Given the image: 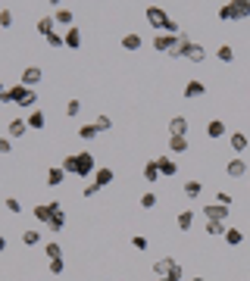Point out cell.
Instances as JSON below:
<instances>
[{
	"instance_id": "44",
	"label": "cell",
	"mask_w": 250,
	"mask_h": 281,
	"mask_svg": "<svg viewBox=\"0 0 250 281\" xmlns=\"http://www.w3.org/2000/svg\"><path fill=\"white\" fill-rule=\"evenodd\" d=\"M216 203H222V206H231V194L219 191V194H216Z\"/></svg>"
},
{
	"instance_id": "32",
	"label": "cell",
	"mask_w": 250,
	"mask_h": 281,
	"mask_svg": "<svg viewBox=\"0 0 250 281\" xmlns=\"http://www.w3.org/2000/svg\"><path fill=\"white\" fill-rule=\"evenodd\" d=\"M22 244H25V247L41 244V231H38V228H28V231H22Z\"/></svg>"
},
{
	"instance_id": "27",
	"label": "cell",
	"mask_w": 250,
	"mask_h": 281,
	"mask_svg": "<svg viewBox=\"0 0 250 281\" xmlns=\"http://www.w3.org/2000/svg\"><path fill=\"white\" fill-rule=\"evenodd\" d=\"M225 244H228V247H241V244H244V231H241V228H235V225H228Z\"/></svg>"
},
{
	"instance_id": "17",
	"label": "cell",
	"mask_w": 250,
	"mask_h": 281,
	"mask_svg": "<svg viewBox=\"0 0 250 281\" xmlns=\"http://www.w3.org/2000/svg\"><path fill=\"white\" fill-rule=\"evenodd\" d=\"M25 122H28V128L31 131H41L47 125V116H44V109H31L28 116H25Z\"/></svg>"
},
{
	"instance_id": "18",
	"label": "cell",
	"mask_w": 250,
	"mask_h": 281,
	"mask_svg": "<svg viewBox=\"0 0 250 281\" xmlns=\"http://www.w3.org/2000/svg\"><path fill=\"white\" fill-rule=\"evenodd\" d=\"M182 191H185V197H188V200H197V197L203 194V181H200V178H188Z\"/></svg>"
},
{
	"instance_id": "48",
	"label": "cell",
	"mask_w": 250,
	"mask_h": 281,
	"mask_svg": "<svg viewBox=\"0 0 250 281\" xmlns=\"http://www.w3.org/2000/svg\"><path fill=\"white\" fill-rule=\"evenodd\" d=\"M3 94H6V88H3V81H0V100H3Z\"/></svg>"
},
{
	"instance_id": "3",
	"label": "cell",
	"mask_w": 250,
	"mask_h": 281,
	"mask_svg": "<svg viewBox=\"0 0 250 281\" xmlns=\"http://www.w3.org/2000/svg\"><path fill=\"white\" fill-rule=\"evenodd\" d=\"M153 275L157 278H172V281H182L185 275V269H182V262H175L172 256H163L153 262Z\"/></svg>"
},
{
	"instance_id": "39",
	"label": "cell",
	"mask_w": 250,
	"mask_h": 281,
	"mask_svg": "<svg viewBox=\"0 0 250 281\" xmlns=\"http://www.w3.org/2000/svg\"><path fill=\"white\" fill-rule=\"evenodd\" d=\"M79 113H82V103H79V100H69V103H66V116H69V119H75Z\"/></svg>"
},
{
	"instance_id": "43",
	"label": "cell",
	"mask_w": 250,
	"mask_h": 281,
	"mask_svg": "<svg viewBox=\"0 0 250 281\" xmlns=\"http://www.w3.org/2000/svg\"><path fill=\"white\" fill-rule=\"evenodd\" d=\"M63 269H66V262H63V259H50V275H59Z\"/></svg>"
},
{
	"instance_id": "46",
	"label": "cell",
	"mask_w": 250,
	"mask_h": 281,
	"mask_svg": "<svg viewBox=\"0 0 250 281\" xmlns=\"http://www.w3.org/2000/svg\"><path fill=\"white\" fill-rule=\"evenodd\" d=\"M97 191H100V187H97V184H94V181H91L88 187H84V197H97Z\"/></svg>"
},
{
	"instance_id": "9",
	"label": "cell",
	"mask_w": 250,
	"mask_h": 281,
	"mask_svg": "<svg viewBox=\"0 0 250 281\" xmlns=\"http://www.w3.org/2000/svg\"><path fill=\"white\" fill-rule=\"evenodd\" d=\"M41 78H44V72H41V66H25L22 75H19V84H25V88H38Z\"/></svg>"
},
{
	"instance_id": "10",
	"label": "cell",
	"mask_w": 250,
	"mask_h": 281,
	"mask_svg": "<svg viewBox=\"0 0 250 281\" xmlns=\"http://www.w3.org/2000/svg\"><path fill=\"white\" fill-rule=\"evenodd\" d=\"M206 94V84L200 78H188L185 81V100H200Z\"/></svg>"
},
{
	"instance_id": "4",
	"label": "cell",
	"mask_w": 250,
	"mask_h": 281,
	"mask_svg": "<svg viewBox=\"0 0 250 281\" xmlns=\"http://www.w3.org/2000/svg\"><path fill=\"white\" fill-rule=\"evenodd\" d=\"M94 172H97V159H94V153L79 150V153H75V178H94Z\"/></svg>"
},
{
	"instance_id": "49",
	"label": "cell",
	"mask_w": 250,
	"mask_h": 281,
	"mask_svg": "<svg viewBox=\"0 0 250 281\" xmlns=\"http://www.w3.org/2000/svg\"><path fill=\"white\" fill-rule=\"evenodd\" d=\"M191 281H206V278H203V275H194V278H191Z\"/></svg>"
},
{
	"instance_id": "23",
	"label": "cell",
	"mask_w": 250,
	"mask_h": 281,
	"mask_svg": "<svg viewBox=\"0 0 250 281\" xmlns=\"http://www.w3.org/2000/svg\"><path fill=\"white\" fill-rule=\"evenodd\" d=\"M66 47L69 50H79L82 47V31H79V25H72V28H66Z\"/></svg>"
},
{
	"instance_id": "6",
	"label": "cell",
	"mask_w": 250,
	"mask_h": 281,
	"mask_svg": "<svg viewBox=\"0 0 250 281\" xmlns=\"http://www.w3.org/2000/svg\"><path fill=\"white\" fill-rule=\"evenodd\" d=\"M228 212H231V206H222V203H206V206L200 209V216L206 219V222H228Z\"/></svg>"
},
{
	"instance_id": "8",
	"label": "cell",
	"mask_w": 250,
	"mask_h": 281,
	"mask_svg": "<svg viewBox=\"0 0 250 281\" xmlns=\"http://www.w3.org/2000/svg\"><path fill=\"white\" fill-rule=\"evenodd\" d=\"M59 206V200H50V203H38V206L31 209V216H34V222H41V225H50V216H54V209Z\"/></svg>"
},
{
	"instance_id": "1",
	"label": "cell",
	"mask_w": 250,
	"mask_h": 281,
	"mask_svg": "<svg viewBox=\"0 0 250 281\" xmlns=\"http://www.w3.org/2000/svg\"><path fill=\"white\" fill-rule=\"evenodd\" d=\"M144 19H147L160 35H178V22L172 19L163 6H147V10H144Z\"/></svg>"
},
{
	"instance_id": "20",
	"label": "cell",
	"mask_w": 250,
	"mask_h": 281,
	"mask_svg": "<svg viewBox=\"0 0 250 281\" xmlns=\"http://www.w3.org/2000/svg\"><path fill=\"white\" fill-rule=\"evenodd\" d=\"M113 178H116V172L110 166H100L97 172H94V184L97 187H107V184H113Z\"/></svg>"
},
{
	"instance_id": "5",
	"label": "cell",
	"mask_w": 250,
	"mask_h": 281,
	"mask_svg": "<svg viewBox=\"0 0 250 281\" xmlns=\"http://www.w3.org/2000/svg\"><path fill=\"white\" fill-rule=\"evenodd\" d=\"M34 100H38L34 88H25V84H13V88H10V103L28 109V106H34Z\"/></svg>"
},
{
	"instance_id": "36",
	"label": "cell",
	"mask_w": 250,
	"mask_h": 281,
	"mask_svg": "<svg viewBox=\"0 0 250 281\" xmlns=\"http://www.w3.org/2000/svg\"><path fill=\"white\" fill-rule=\"evenodd\" d=\"M44 41H47V44H50V47H56V50H63V47H66V38H63V35H59V31H54V35H47Z\"/></svg>"
},
{
	"instance_id": "26",
	"label": "cell",
	"mask_w": 250,
	"mask_h": 281,
	"mask_svg": "<svg viewBox=\"0 0 250 281\" xmlns=\"http://www.w3.org/2000/svg\"><path fill=\"white\" fill-rule=\"evenodd\" d=\"M50 231H63V228H66V212H63V206H56L54 209V216H50Z\"/></svg>"
},
{
	"instance_id": "41",
	"label": "cell",
	"mask_w": 250,
	"mask_h": 281,
	"mask_svg": "<svg viewBox=\"0 0 250 281\" xmlns=\"http://www.w3.org/2000/svg\"><path fill=\"white\" fill-rule=\"evenodd\" d=\"M13 25V10H0V28H10Z\"/></svg>"
},
{
	"instance_id": "24",
	"label": "cell",
	"mask_w": 250,
	"mask_h": 281,
	"mask_svg": "<svg viewBox=\"0 0 250 281\" xmlns=\"http://www.w3.org/2000/svg\"><path fill=\"white\" fill-rule=\"evenodd\" d=\"M63 181H66L63 166H50V169H47V184H50V187H59Z\"/></svg>"
},
{
	"instance_id": "2",
	"label": "cell",
	"mask_w": 250,
	"mask_h": 281,
	"mask_svg": "<svg viewBox=\"0 0 250 281\" xmlns=\"http://www.w3.org/2000/svg\"><path fill=\"white\" fill-rule=\"evenodd\" d=\"M219 19L222 22H241V19H250V0H231V3L219 6Z\"/></svg>"
},
{
	"instance_id": "22",
	"label": "cell",
	"mask_w": 250,
	"mask_h": 281,
	"mask_svg": "<svg viewBox=\"0 0 250 281\" xmlns=\"http://www.w3.org/2000/svg\"><path fill=\"white\" fill-rule=\"evenodd\" d=\"M141 178H144L147 184H153V181H160V178H163V175H160V166H157V159H150V163L141 169Z\"/></svg>"
},
{
	"instance_id": "11",
	"label": "cell",
	"mask_w": 250,
	"mask_h": 281,
	"mask_svg": "<svg viewBox=\"0 0 250 281\" xmlns=\"http://www.w3.org/2000/svg\"><path fill=\"white\" fill-rule=\"evenodd\" d=\"M25 131H28V122H25L22 116H16L6 122V138H25Z\"/></svg>"
},
{
	"instance_id": "16",
	"label": "cell",
	"mask_w": 250,
	"mask_h": 281,
	"mask_svg": "<svg viewBox=\"0 0 250 281\" xmlns=\"http://www.w3.org/2000/svg\"><path fill=\"white\" fill-rule=\"evenodd\" d=\"M206 138L210 141L225 138V122H222V119H210V122H206Z\"/></svg>"
},
{
	"instance_id": "40",
	"label": "cell",
	"mask_w": 250,
	"mask_h": 281,
	"mask_svg": "<svg viewBox=\"0 0 250 281\" xmlns=\"http://www.w3.org/2000/svg\"><path fill=\"white\" fill-rule=\"evenodd\" d=\"M63 172L66 175H75V153H69V156L63 159Z\"/></svg>"
},
{
	"instance_id": "21",
	"label": "cell",
	"mask_w": 250,
	"mask_h": 281,
	"mask_svg": "<svg viewBox=\"0 0 250 281\" xmlns=\"http://www.w3.org/2000/svg\"><path fill=\"white\" fill-rule=\"evenodd\" d=\"M157 166H160V175H178V163H175V156H160L157 159Z\"/></svg>"
},
{
	"instance_id": "31",
	"label": "cell",
	"mask_w": 250,
	"mask_h": 281,
	"mask_svg": "<svg viewBox=\"0 0 250 281\" xmlns=\"http://www.w3.org/2000/svg\"><path fill=\"white\" fill-rule=\"evenodd\" d=\"M203 228H206V234H213V237H225V231H228L225 222H206Z\"/></svg>"
},
{
	"instance_id": "28",
	"label": "cell",
	"mask_w": 250,
	"mask_h": 281,
	"mask_svg": "<svg viewBox=\"0 0 250 281\" xmlns=\"http://www.w3.org/2000/svg\"><path fill=\"white\" fill-rule=\"evenodd\" d=\"M54 16H41V19H38V35L41 38H47V35H54Z\"/></svg>"
},
{
	"instance_id": "7",
	"label": "cell",
	"mask_w": 250,
	"mask_h": 281,
	"mask_svg": "<svg viewBox=\"0 0 250 281\" xmlns=\"http://www.w3.org/2000/svg\"><path fill=\"white\" fill-rule=\"evenodd\" d=\"M153 50H160V53L178 59V35H157V38H153Z\"/></svg>"
},
{
	"instance_id": "30",
	"label": "cell",
	"mask_w": 250,
	"mask_h": 281,
	"mask_svg": "<svg viewBox=\"0 0 250 281\" xmlns=\"http://www.w3.org/2000/svg\"><path fill=\"white\" fill-rule=\"evenodd\" d=\"M185 150H188V138H169V156H178Z\"/></svg>"
},
{
	"instance_id": "47",
	"label": "cell",
	"mask_w": 250,
	"mask_h": 281,
	"mask_svg": "<svg viewBox=\"0 0 250 281\" xmlns=\"http://www.w3.org/2000/svg\"><path fill=\"white\" fill-rule=\"evenodd\" d=\"M3 250H6V237L0 234V253H3Z\"/></svg>"
},
{
	"instance_id": "15",
	"label": "cell",
	"mask_w": 250,
	"mask_h": 281,
	"mask_svg": "<svg viewBox=\"0 0 250 281\" xmlns=\"http://www.w3.org/2000/svg\"><path fill=\"white\" fill-rule=\"evenodd\" d=\"M228 147L235 150V153H244V150L250 147V138H247L244 131H231V134H228Z\"/></svg>"
},
{
	"instance_id": "34",
	"label": "cell",
	"mask_w": 250,
	"mask_h": 281,
	"mask_svg": "<svg viewBox=\"0 0 250 281\" xmlns=\"http://www.w3.org/2000/svg\"><path fill=\"white\" fill-rule=\"evenodd\" d=\"M97 134H100V131L94 128V122H91V125H82V128H79V138H82V141H94Z\"/></svg>"
},
{
	"instance_id": "14",
	"label": "cell",
	"mask_w": 250,
	"mask_h": 281,
	"mask_svg": "<svg viewBox=\"0 0 250 281\" xmlns=\"http://www.w3.org/2000/svg\"><path fill=\"white\" fill-rule=\"evenodd\" d=\"M225 175H228V178H244V175H247V163H244L241 156L228 159V163H225Z\"/></svg>"
},
{
	"instance_id": "25",
	"label": "cell",
	"mask_w": 250,
	"mask_h": 281,
	"mask_svg": "<svg viewBox=\"0 0 250 281\" xmlns=\"http://www.w3.org/2000/svg\"><path fill=\"white\" fill-rule=\"evenodd\" d=\"M144 38L138 35V31H128V35H122V50H141Z\"/></svg>"
},
{
	"instance_id": "42",
	"label": "cell",
	"mask_w": 250,
	"mask_h": 281,
	"mask_svg": "<svg viewBox=\"0 0 250 281\" xmlns=\"http://www.w3.org/2000/svg\"><path fill=\"white\" fill-rule=\"evenodd\" d=\"M132 247H135V250H147L150 241H147V237H141V234H135V237H132Z\"/></svg>"
},
{
	"instance_id": "29",
	"label": "cell",
	"mask_w": 250,
	"mask_h": 281,
	"mask_svg": "<svg viewBox=\"0 0 250 281\" xmlns=\"http://www.w3.org/2000/svg\"><path fill=\"white\" fill-rule=\"evenodd\" d=\"M216 59H219V63H235V47H231V44H219Z\"/></svg>"
},
{
	"instance_id": "45",
	"label": "cell",
	"mask_w": 250,
	"mask_h": 281,
	"mask_svg": "<svg viewBox=\"0 0 250 281\" xmlns=\"http://www.w3.org/2000/svg\"><path fill=\"white\" fill-rule=\"evenodd\" d=\"M13 150V144H10V138H0V156H6V153Z\"/></svg>"
},
{
	"instance_id": "50",
	"label": "cell",
	"mask_w": 250,
	"mask_h": 281,
	"mask_svg": "<svg viewBox=\"0 0 250 281\" xmlns=\"http://www.w3.org/2000/svg\"><path fill=\"white\" fill-rule=\"evenodd\" d=\"M157 281H172V278H157Z\"/></svg>"
},
{
	"instance_id": "35",
	"label": "cell",
	"mask_w": 250,
	"mask_h": 281,
	"mask_svg": "<svg viewBox=\"0 0 250 281\" xmlns=\"http://www.w3.org/2000/svg\"><path fill=\"white\" fill-rule=\"evenodd\" d=\"M94 128H97L100 134L110 131V128H113V119H110V116H97V119H94Z\"/></svg>"
},
{
	"instance_id": "13",
	"label": "cell",
	"mask_w": 250,
	"mask_h": 281,
	"mask_svg": "<svg viewBox=\"0 0 250 281\" xmlns=\"http://www.w3.org/2000/svg\"><path fill=\"white\" fill-rule=\"evenodd\" d=\"M50 6H54V22H56V25H66V28H72L75 13L66 10V6H59V3H50Z\"/></svg>"
},
{
	"instance_id": "33",
	"label": "cell",
	"mask_w": 250,
	"mask_h": 281,
	"mask_svg": "<svg viewBox=\"0 0 250 281\" xmlns=\"http://www.w3.org/2000/svg\"><path fill=\"white\" fill-rule=\"evenodd\" d=\"M44 253H47V259H63V247H59L56 241H50V244L44 247Z\"/></svg>"
},
{
	"instance_id": "37",
	"label": "cell",
	"mask_w": 250,
	"mask_h": 281,
	"mask_svg": "<svg viewBox=\"0 0 250 281\" xmlns=\"http://www.w3.org/2000/svg\"><path fill=\"white\" fill-rule=\"evenodd\" d=\"M3 206H6V212H13V216H19V212H22V203L16 200V197H6Z\"/></svg>"
},
{
	"instance_id": "12",
	"label": "cell",
	"mask_w": 250,
	"mask_h": 281,
	"mask_svg": "<svg viewBox=\"0 0 250 281\" xmlns=\"http://www.w3.org/2000/svg\"><path fill=\"white\" fill-rule=\"evenodd\" d=\"M169 138H188V119L185 116L169 119Z\"/></svg>"
},
{
	"instance_id": "38",
	"label": "cell",
	"mask_w": 250,
	"mask_h": 281,
	"mask_svg": "<svg viewBox=\"0 0 250 281\" xmlns=\"http://www.w3.org/2000/svg\"><path fill=\"white\" fill-rule=\"evenodd\" d=\"M157 200H160L157 194H153V191H147V194L141 197V206H144V209H153V206H157Z\"/></svg>"
},
{
	"instance_id": "19",
	"label": "cell",
	"mask_w": 250,
	"mask_h": 281,
	"mask_svg": "<svg viewBox=\"0 0 250 281\" xmlns=\"http://www.w3.org/2000/svg\"><path fill=\"white\" fill-rule=\"evenodd\" d=\"M194 209H182V212H178V216H175V225H178V231H191V228H194Z\"/></svg>"
}]
</instances>
